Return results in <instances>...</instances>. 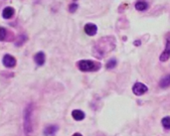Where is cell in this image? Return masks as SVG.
Masks as SVG:
<instances>
[{
	"instance_id": "1",
	"label": "cell",
	"mask_w": 170,
	"mask_h": 136,
	"mask_svg": "<svg viewBox=\"0 0 170 136\" xmlns=\"http://www.w3.org/2000/svg\"><path fill=\"white\" fill-rule=\"evenodd\" d=\"M77 67L82 72H97L101 69V64L92 60H81L77 63Z\"/></svg>"
},
{
	"instance_id": "2",
	"label": "cell",
	"mask_w": 170,
	"mask_h": 136,
	"mask_svg": "<svg viewBox=\"0 0 170 136\" xmlns=\"http://www.w3.org/2000/svg\"><path fill=\"white\" fill-rule=\"evenodd\" d=\"M32 104H29L24 112V131L26 135H30L32 132V121H31V114H32Z\"/></svg>"
},
{
	"instance_id": "3",
	"label": "cell",
	"mask_w": 170,
	"mask_h": 136,
	"mask_svg": "<svg viewBox=\"0 0 170 136\" xmlns=\"http://www.w3.org/2000/svg\"><path fill=\"white\" fill-rule=\"evenodd\" d=\"M147 90H148V87L141 83H135L134 84V87H132V92H134L135 95H142Z\"/></svg>"
},
{
	"instance_id": "4",
	"label": "cell",
	"mask_w": 170,
	"mask_h": 136,
	"mask_svg": "<svg viewBox=\"0 0 170 136\" xmlns=\"http://www.w3.org/2000/svg\"><path fill=\"white\" fill-rule=\"evenodd\" d=\"M170 58V35L167 37L166 39V45H165V50L163 51L162 54L159 57V60L161 62H166Z\"/></svg>"
},
{
	"instance_id": "5",
	"label": "cell",
	"mask_w": 170,
	"mask_h": 136,
	"mask_svg": "<svg viewBox=\"0 0 170 136\" xmlns=\"http://www.w3.org/2000/svg\"><path fill=\"white\" fill-rule=\"evenodd\" d=\"M2 64L6 68H14L16 66V59L11 55H5L2 59Z\"/></svg>"
},
{
	"instance_id": "6",
	"label": "cell",
	"mask_w": 170,
	"mask_h": 136,
	"mask_svg": "<svg viewBox=\"0 0 170 136\" xmlns=\"http://www.w3.org/2000/svg\"><path fill=\"white\" fill-rule=\"evenodd\" d=\"M85 33L87 34L88 36H95L98 32V27L96 24L93 23H87L85 25Z\"/></svg>"
},
{
	"instance_id": "7",
	"label": "cell",
	"mask_w": 170,
	"mask_h": 136,
	"mask_svg": "<svg viewBox=\"0 0 170 136\" xmlns=\"http://www.w3.org/2000/svg\"><path fill=\"white\" fill-rule=\"evenodd\" d=\"M46 61V56L43 52H38L34 56V62L38 65V66H43Z\"/></svg>"
},
{
	"instance_id": "8",
	"label": "cell",
	"mask_w": 170,
	"mask_h": 136,
	"mask_svg": "<svg viewBox=\"0 0 170 136\" xmlns=\"http://www.w3.org/2000/svg\"><path fill=\"white\" fill-rule=\"evenodd\" d=\"M14 13H15L14 8L11 6H7L4 8L3 11H2V17H3L4 19H10L13 17Z\"/></svg>"
},
{
	"instance_id": "9",
	"label": "cell",
	"mask_w": 170,
	"mask_h": 136,
	"mask_svg": "<svg viewBox=\"0 0 170 136\" xmlns=\"http://www.w3.org/2000/svg\"><path fill=\"white\" fill-rule=\"evenodd\" d=\"M58 126L57 125H49L44 129V135L45 136H54L58 131Z\"/></svg>"
},
{
	"instance_id": "10",
	"label": "cell",
	"mask_w": 170,
	"mask_h": 136,
	"mask_svg": "<svg viewBox=\"0 0 170 136\" xmlns=\"http://www.w3.org/2000/svg\"><path fill=\"white\" fill-rule=\"evenodd\" d=\"M72 116H73V118L75 120L80 121V120H83L86 115H85V113L82 111V110L75 109V110H73V111H72Z\"/></svg>"
},
{
	"instance_id": "11",
	"label": "cell",
	"mask_w": 170,
	"mask_h": 136,
	"mask_svg": "<svg viewBox=\"0 0 170 136\" xmlns=\"http://www.w3.org/2000/svg\"><path fill=\"white\" fill-rule=\"evenodd\" d=\"M159 87L161 89H166V87H170V75L164 76L159 81Z\"/></svg>"
},
{
	"instance_id": "12",
	"label": "cell",
	"mask_w": 170,
	"mask_h": 136,
	"mask_svg": "<svg viewBox=\"0 0 170 136\" xmlns=\"http://www.w3.org/2000/svg\"><path fill=\"white\" fill-rule=\"evenodd\" d=\"M134 7H135V9L138 11H145L147 8H148V4H147L145 1H141V0H139V1H137L136 3L134 4Z\"/></svg>"
},
{
	"instance_id": "13",
	"label": "cell",
	"mask_w": 170,
	"mask_h": 136,
	"mask_svg": "<svg viewBox=\"0 0 170 136\" xmlns=\"http://www.w3.org/2000/svg\"><path fill=\"white\" fill-rule=\"evenodd\" d=\"M117 65V59L112 58V59H109V60L107 61V63L106 64V68L107 70H112V69H115Z\"/></svg>"
},
{
	"instance_id": "14",
	"label": "cell",
	"mask_w": 170,
	"mask_h": 136,
	"mask_svg": "<svg viewBox=\"0 0 170 136\" xmlns=\"http://www.w3.org/2000/svg\"><path fill=\"white\" fill-rule=\"evenodd\" d=\"M161 123H162V126L166 129H170V116H165V117L162 118L161 120Z\"/></svg>"
},
{
	"instance_id": "15",
	"label": "cell",
	"mask_w": 170,
	"mask_h": 136,
	"mask_svg": "<svg viewBox=\"0 0 170 136\" xmlns=\"http://www.w3.org/2000/svg\"><path fill=\"white\" fill-rule=\"evenodd\" d=\"M78 8H79V5H78L77 3H74V2H73L72 4L69 5V12H71V13L76 12Z\"/></svg>"
},
{
	"instance_id": "16",
	"label": "cell",
	"mask_w": 170,
	"mask_h": 136,
	"mask_svg": "<svg viewBox=\"0 0 170 136\" xmlns=\"http://www.w3.org/2000/svg\"><path fill=\"white\" fill-rule=\"evenodd\" d=\"M5 35H6V29L3 27H1V30H0V40L4 41L5 40Z\"/></svg>"
},
{
	"instance_id": "17",
	"label": "cell",
	"mask_w": 170,
	"mask_h": 136,
	"mask_svg": "<svg viewBox=\"0 0 170 136\" xmlns=\"http://www.w3.org/2000/svg\"><path fill=\"white\" fill-rule=\"evenodd\" d=\"M134 45H136V46H139V45H140V41H139V40H137L136 42H134Z\"/></svg>"
},
{
	"instance_id": "18",
	"label": "cell",
	"mask_w": 170,
	"mask_h": 136,
	"mask_svg": "<svg viewBox=\"0 0 170 136\" xmlns=\"http://www.w3.org/2000/svg\"><path fill=\"white\" fill-rule=\"evenodd\" d=\"M73 136H83L81 134V133H75V134H74Z\"/></svg>"
}]
</instances>
